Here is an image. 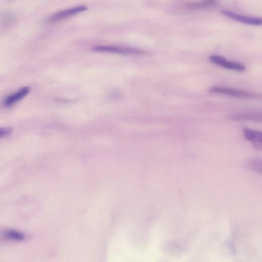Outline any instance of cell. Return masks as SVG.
I'll use <instances>...</instances> for the list:
<instances>
[{
    "mask_svg": "<svg viewBox=\"0 0 262 262\" xmlns=\"http://www.w3.org/2000/svg\"><path fill=\"white\" fill-rule=\"evenodd\" d=\"M209 92L212 94H224L239 98L253 99L260 97L258 94L226 87L213 86Z\"/></svg>",
    "mask_w": 262,
    "mask_h": 262,
    "instance_id": "6da1fadb",
    "label": "cell"
},
{
    "mask_svg": "<svg viewBox=\"0 0 262 262\" xmlns=\"http://www.w3.org/2000/svg\"><path fill=\"white\" fill-rule=\"evenodd\" d=\"M88 9L85 6H78L56 12L50 15L47 21L49 23H55L85 11Z\"/></svg>",
    "mask_w": 262,
    "mask_h": 262,
    "instance_id": "7a4b0ae2",
    "label": "cell"
},
{
    "mask_svg": "<svg viewBox=\"0 0 262 262\" xmlns=\"http://www.w3.org/2000/svg\"><path fill=\"white\" fill-rule=\"evenodd\" d=\"M209 60L211 62L227 69L239 72H243L246 70V67L243 64L228 60L220 55H212L209 56Z\"/></svg>",
    "mask_w": 262,
    "mask_h": 262,
    "instance_id": "3957f363",
    "label": "cell"
},
{
    "mask_svg": "<svg viewBox=\"0 0 262 262\" xmlns=\"http://www.w3.org/2000/svg\"><path fill=\"white\" fill-rule=\"evenodd\" d=\"M93 50L100 52L115 53L122 54H143L144 51L128 47H120L112 46H100L93 48Z\"/></svg>",
    "mask_w": 262,
    "mask_h": 262,
    "instance_id": "277c9868",
    "label": "cell"
},
{
    "mask_svg": "<svg viewBox=\"0 0 262 262\" xmlns=\"http://www.w3.org/2000/svg\"><path fill=\"white\" fill-rule=\"evenodd\" d=\"M221 13L227 17L244 24L256 26L261 24V18L260 17L241 15L227 10H222Z\"/></svg>",
    "mask_w": 262,
    "mask_h": 262,
    "instance_id": "5b68a950",
    "label": "cell"
},
{
    "mask_svg": "<svg viewBox=\"0 0 262 262\" xmlns=\"http://www.w3.org/2000/svg\"><path fill=\"white\" fill-rule=\"evenodd\" d=\"M243 135L246 139L252 142L253 146L256 149L259 150L261 149L262 135L260 132L249 128H244L243 129Z\"/></svg>",
    "mask_w": 262,
    "mask_h": 262,
    "instance_id": "8992f818",
    "label": "cell"
},
{
    "mask_svg": "<svg viewBox=\"0 0 262 262\" xmlns=\"http://www.w3.org/2000/svg\"><path fill=\"white\" fill-rule=\"evenodd\" d=\"M30 91L29 86H24L15 93L10 95L5 100L4 104L7 107H10L26 96Z\"/></svg>",
    "mask_w": 262,
    "mask_h": 262,
    "instance_id": "52a82bcc",
    "label": "cell"
},
{
    "mask_svg": "<svg viewBox=\"0 0 262 262\" xmlns=\"http://www.w3.org/2000/svg\"><path fill=\"white\" fill-rule=\"evenodd\" d=\"M231 120H252L255 121H261L260 112H245L232 114L228 117Z\"/></svg>",
    "mask_w": 262,
    "mask_h": 262,
    "instance_id": "ba28073f",
    "label": "cell"
},
{
    "mask_svg": "<svg viewBox=\"0 0 262 262\" xmlns=\"http://www.w3.org/2000/svg\"><path fill=\"white\" fill-rule=\"evenodd\" d=\"M216 4V0H202L199 2L186 4L189 8H204L213 6Z\"/></svg>",
    "mask_w": 262,
    "mask_h": 262,
    "instance_id": "9c48e42d",
    "label": "cell"
},
{
    "mask_svg": "<svg viewBox=\"0 0 262 262\" xmlns=\"http://www.w3.org/2000/svg\"><path fill=\"white\" fill-rule=\"evenodd\" d=\"M3 235L5 238L14 241H21L25 238L23 233L14 230H6L3 233Z\"/></svg>",
    "mask_w": 262,
    "mask_h": 262,
    "instance_id": "30bf717a",
    "label": "cell"
},
{
    "mask_svg": "<svg viewBox=\"0 0 262 262\" xmlns=\"http://www.w3.org/2000/svg\"><path fill=\"white\" fill-rule=\"evenodd\" d=\"M251 168L254 170L261 172V161L260 159H254L250 162Z\"/></svg>",
    "mask_w": 262,
    "mask_h": 262,
    "instance_id": "8fae6325",
    "label": "cell"
},
{
    "mask_svg": "<svg viewBox=\"0 0 262 262\" xmlns=\"http://www.w3.org/2000/svg\"><path fill=\"white\" fill-rule=\"evenodd\" d=\"M13 132V128L10 127H3L0 128V139L9 136Z\"/></svg>",
    "mask_w": 262,
    "mask_h": 262,
    "instance_id": "7c38bea8",
    "label": "cell"
}]
</instances>
